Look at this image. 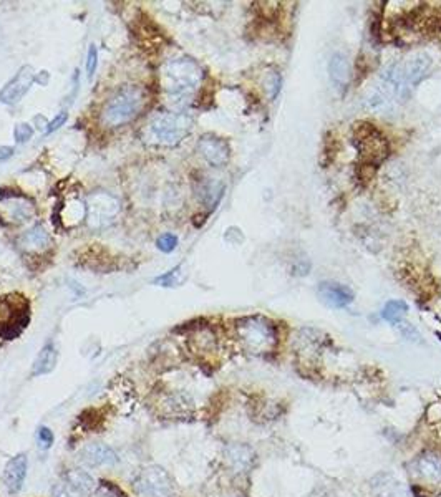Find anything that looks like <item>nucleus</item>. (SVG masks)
Segmentation results:
<instances>
[{
    "instance_id": "1",
    "label": "nucleus",
    "mask_w": 441,
    "mask_h": 497,
    "mask_svg": "<svg viewBox=\"0 0 441 497\" xmlns=\"http://www.w3.org/2000/svg\"><path fill=\"white\" fill-rule=\"evenodd\" d=\"M431 65L433 62L426 53H411L403 60L396 62L384 73L379 90L370 103L375 108L393 100H403L408 96L411 88L428 77Z\"/></svg>"
},
{
    "instance_id": "2",
    "label": "nucleus",
    "mask_w": 441,
    "mask_h": 497,
    "mask_svg": "<svg viewBox=\"0 0 441 497\" xmlns=\"http://www.w3.org/2000/svg\"><path fill=\"white\" fill-rule=\"evenodd\" d=\"M203 68L193 58H174L161 70V86L169 101L183 108L191 101L203 82Z\"/></svg>"
},
{
    "instance_id": "3",
    "label": "nucleus",
    "mask_w": 441,
    "mask_h": 497,
    "mask_svg": "<svg viewBox=\"0 0 441 497\" xmlns=\"http://www.w3.org/2000/svg\"><path fill=\"white\" fill-rule=\"evenodd\" d=\"M236 337L244 350L252 355L272 352L279 340L276 323L262 315L239 318L236 322Z\"/></svg>"
},
{
    "instance_id": "4",
    "label": "nucleus",
    "mask_w": 441,
    "mask_h": 497,
    "mask_svg": "<svg viewBox=\"0 0 441 497\" xmlns=\"http://www.w3.org/2000/svg\"><path fill=\"white\" fill-rule=\"evenodd\" d=\"M146 103L143 88L128 85L108 98L101 110V123L108 128H118L133 121Z\"/></svg>"
},
{
    "instance_id": "5",
    "label": "nucleus",
    "mask_w": 441,
    "mask_h": 497,
    "mask_svg": "<svg viewBox=\"0 0 441 497\" xmlns=\"http://www.w3.org/2000/svg\"><path fill=\"white\" fill-rule=\"evenodd\" d=\"M354 146L364 168H376L390 155L389 140L384 133L367 121L354 126Z\"/></svg>"
},
{
    "instance_id": "6",
    "label": "nucleus",
    "mask_w": 441,
    "mask_h": 497,
    "mask_svg": "<svg viewBox=\"0 0 441 497\" xmlns=\"http://www.w3.org/2000/svg\"><path fill=\"white\" fill-rule=\"evenodd\" d=\"M193 126V120L184 113H169L161 111L155 113L150 118L148 128H146V135L150 140L161 146H174L188 136Z\"/></svg>"
},
{
    "instance_id": "7",
    "label": "nucleus",
    "mask_w": 441,
    "mask_h": 497,
    "mask_svg": "<svg viewBox=\"0 0 441 497\" xmlns=\"http://www.w3.org/2000/svg\"><path fill=\"white\" fill-rule=\"evenodd\" d=\"M28 323V303L21 295L0 297V335L16 338Z\"/></svg>"
},
{
    "instance_id": "8",
    "label": "nucleus",
    "mask_w": 441,
    "mask_h": 497,
    "mask_svg": "<svg viewBox=\"0 0 441 497\" xmlns=\"http://www.w3.org/2000/svg\"><path fill=\"white\" fill-rule=\"evenodd\" d=\"M120 214V201L105 191H95L86 199V223L90 229H103L115 223Z\"/></svg>"
},
{
    "instance_id": "9",
    "label": "nucleus",
    "mask_w": 441,
    "mask_h": 497,
    "mask_svg": "<svg viewBox=\"0 0 441 497\" xmlns=\"http://www.w3.org/2000/svg\"><path fill=\"white\" fill-rule=\"evenodd\" d=\"M135 489L140 496L168 497L173 491V482L161 466H148L136 476Z\"/></svg>"
},
{
    "instance_id": "10",
    "label": "nucleus",
    "mask_w": 441,
    "mask_h": 497,
    "mask_svg": "<svg viewBox=\"0 0 441 497\" xmlns=\"http://www.w3.org/2000/svg\"><path fill=\"white\" fill-rule=\"evenodd\" d=\"M37 73L32 65H23L21 70L16 73V77L11 78L6 85L0 90V103L4 105H17L22 101V98L27 95L30 90L33 82H35Z\"/></svg>"
},
{
    "instance_id": "11",
    "label": "nucleus",
    "mask_w": 441,
    "mask_h": 497,
    "mask_svg": "<svg viewBox=\"0 0 441 497\" xmlns=\"http://www.w3.org/2000/svg\"><path fill=\"white\" fill-rule=\"evenodd\" d=\"M0 214L12 224H22L35 216V206L26 196H0Z\"/></svg>"
},
{
    "instance_id": "12",
    "label": "nucleus",
    "mask_w": 441,
    "mask_h": 497,
    "mask_svg": "<svg viewBox=\"0 0 441 497\" xmlns=\"http://www.w3.org/2000/svg\"><path fill=\"white\" fill-rule=\"evenodd\" d=\"M198 151L206 162H209L214 168H223L224 164H228L229 156H231L229 143L216 135L201 136L198 141Z\"/></svg>"
},
{
    "instance_id": "13",
    "label": "nucleus",
    "mask_w": 441,
    "mask_h": 497,
    "mask_svg": "<svg viewBox=\"0 0 441 497\" xmlns=\"http://www.w3.org/2000/svg\"><path fill=\"white\" fill-rule=\"evenodd\" d=\"M413 472L431 486H441V452L425 451L413 461Z\"/></svg>"
},
{
    "instance_id": "14",
    "label": "nucleus",
    "mask_w": 441,
    "mask_h": 497,
    "mask_svg": "<svg viewBox=\"0 0 441 497\" xmlns=\"http://www.w3.org/2000/svg\"><path fill=\"white\" fill-rule=\"evenodd\" d=\"M318 295L332 308H344L354 302V290L339 282H322L318 285Z\"/></svg>"
},
{
    "instance_id": "15",
    "label": "nucleus",
    "mask_w": 441,
    "mask_h": 497,
    "mask_svg": "<svg viewBox=\"0 0 441 497\" xmlns=\"http://www.w3.org/2000/svg\"><path fill=\"white\" fill-rule=\"evenodd\" d=\"M224 456H226L228 466L231 467L234 472L241 474V472H246L252 467L254 461H256V452L251 446L241 445V442H233L226 447L224 451Z\"/></svg>"
},
{
    "instance_id": "16",
    "label": "nucleus",
    "mask_w": 441,
    "mask_h": 497,
    "mask_svg": "<svg viewBox=\"0 0 441 497\" xmlns=\"http://www.w3.org/2000/svg\"><path fill=\"white\" fill-rule=\"evenodd\" d=\"M27 454H17L9 461L6 472H4V484L11 494H18L22 491L27 477Z\"/></svg>"
},
{
    "instance_id": "17",
    "label": "nucleus",
    "mask_w": 441,
    "mask_h": 497,
    "mask_svg": "<svg viewBox=\"0 0 441 497\" xmlns=\"http://www.w3.org/2000/svg\"><path fill=\"white\" fill-rule=\"evenodd\" d=\"M80 459L90 467L115 466L118 462V454L110 446L98 442V445L86 446L80 452Z\"/></svg>"
},
{
    "instance_id": "18",
    "label": "nucleus",
    "mask_w": 441,
    "mask_h": 497,
    "mask_svg": "<svg viewBox=\"0 0 441 497\" xmlns=\"http://www.w3.org/2000/svg\"><path fill=\"white\" fill-rule=\"evenodd\" d=\"M328 75H330V80L334 83V86L339 88V90H345V88L349 86L350 65L345 55L335 53V55L330 58V63H328Z\"/></svg>"
},
{
    "instance_id": "19",
    "label": "nucleus",
    "mask_w": 441,
    "mask_h": 497,
    "mask_svg": "<svg viewBox=\"0 0 441 497\" xmlns=\"http://www.w3.org/2000/svg\"><path fill=\"white\" fill-rule=\"evenodd\" d=\"M58 360V352L57 347L53 342H48L42 347V350L38 352V355L33 362L32 373L33 375H48V373L53 372V368L57 365Z\"/></svg>"
},
{
    "instance_id": "20",
    "label": "nucleus",
    "mask_w": 441,
    "mask_h": 497,
    "mask_svg": "<svg viewBox=\"0 0 441 497\" xmlns=\"http://www.w3.org/2000/svg\"><path fill=\"white\" fill-rule=\"evenodd\" d=\"M201 203L208 206L209 209H214L224 194V184L219 181H204L198 189Z\"/></svg>"
},
{
    "instance_id": "21",
    "label": "nucleus",
    "mask_w": 441,
    "mask_h": 497,
    "mask_svg": "<svg viewBox=\"0 0 441 497\" xmlns=\"http://www.w3.org/2000/svg\"><path fill=\"white\" fill-rule=\"evenodd\" d=\"M65 481L73 491L82 492V494H86V492L93 491V487H95L93 477L83 469H70L65 474Z\"/></svg>"
},
{
    "instance_id": "22",
    "label": "nucleus",
    "mask_w": 441,
    "mask_h": 497,
    "mask_svg": "<svg viewBox=\"0 0 441 497\" xmlns=\"http://www.w3.org/2000/svg\"><path fill=\"white\" fill-rule=\"evenodd\" d=\"M23 240V247L33 249V250H42L47 249L50 245V235L43 228L42 224H37L35 228H32L28 233L22 238Z\"/></svg>"
},
{
    "instance_id": "23",
    "label": "nucleus",
    "mask_w": 441,
    "mask_h": 497,
    "mask_svg": "<svg viewBox=\"0 0 441 497\" xmlns=\"http://www.w3.org/2000/svg\"><path fill=\"white\" fill-rule=\"evenodd\" d=\"M406 312H408V303L403 302V300H390L381 310V318L393 325H398L400 322H403Z\"/></svg>"
},
{
    "instance_id": "24",
    "label": "nucleus",
    "mask_w": 441,
    "mask_h": 497,
    "mask_svg": "<svg viewBox=\"0 0 441 497\" xmlns=\"http://www.w3.org/2000/svg\"><path fill=\"white\" fill-rule=\"evenodd\" d=\"M184 282V272H183V265H176L174 269L168 270V272H164L163 275H160V277L153 279L155 285H160V287H179L181 284Z\"/></svg>"
},
{
    "instance_id": "25",
    "label": "nucleus",
    "mask_w": 441,
    "mask_h": 497,
    "mask_svg": "<svg viewBox=\"0 0 441 497\" xmlns=\"http://www.w3.org/2000/svg\"><path fill=\"white\" fill-rule=\"evenodd\" d=\"M282 86V78L279 75L277 72H271L267 73L266 82H264V88H266V93L269 96V100H274L279 95V91H281Z\"/></svg>"
},
{
    "instance_id": "26",
    "label": "nucleus",
    "mask_w": 441,
    "mask_h": 497,
    "mask_svg": "<svg viewBox=\"0 0 441 497\" xmlns=\"http://www.w3.org/2000/svg\"><path fill=\"white\" fill-rule=\"evenodd\" d=\"M178 235H174V234H171V233H166L163 235H160L158 239H156V247H158L161 252H164V254H171L173 250L178 247Z\"/></svg>"
},
{
    "instance_id": "27",
    "label": "nucleus",
    "mask_w": 441,
    "mask_h": 497,
    "mask_svg": "<svg viewBox=\"0 0 441 497\" xmlns=\"http://www.w3.org/2000/svg\"><path fill=\"white\" fill-rule=\"evenodd\" d=\"M33 136V128L28 125V123H18V125L13 128V138H16L17 143H27L28 140H32Z\"/></svg>"
},
{
    "instance_id": "28",
    "label": "nucleus",
    "mask_w": 441,
    "mask_h": 497,
    "mask_svg": "<svg viewBox=\"0 0 441 497\" xmlns=\"http://www.w3.org/2000/svg\"><path fill=\"white\" fill-rule=\"evenodd\" d=\"M96 67H98V50H96L95 45H90V48H88V55H86V77H88V80H91V78L95 77Z\"/></svg>"
},
{
    "instance_id": "29",
    "label": "nucleus",
    "mask_w": 441,
    "mask_h": 497,
    "mask_svg": "<svg viewBox=\"0 0 441 497\" xmlns=\"http://www.w3.org/2000/svg\"><path fill=\"white\" fill-rule=\"evenodd\" d=\"M37 442L42 449H48L53 445V432L45 426H40L37 430Z\"/></svg>"
},
{
    "instance_id": "30",
    "label": "nucleus",
    "mask_w": 441,
    "mask_h": 497,
    "mask_svg": "<svg viewBox=\"0 0 441 497\" xmlns=\"http://www.w3.org/2000/svg\"><path fill=\"white\" fill-rule=\"evenodd\" d=\"M68 121V113L67 111H60L58 115L53 118V120L48 123L47 125V130H45V135H52V133H55L57 130H60V128L65 125V123Z\"/></svg>"
},
{
    "instance_id": "31",
    "label": "nucleus",
    "mask_w": 441,
    "mask_h": 497,
    "mask_svg": "<svg viewBox=\"0 0 441 497\" xmlns=\"http://www.w3.org/2000/svg\"><path fill=\"white\" fill-rule=\"evenodd\" d=\"M52 497H72L70 492L67 491V487L63 484H55L52 487Z\"/></svg>"
},
{
    "instance_id": "32",
    "label": "nucleus",
    "mask_w": 441,
    "mask_h": 497,
    "mask_svg": "<svg viewBox=\"0 0 441 497\" xmlns=\"http://www.w3.org/2000/svg\"><path fill=\"white\" fill-rule=\"evenodd\" d=\"M13 152H16V150L11 146H0V162H6L11 160V157L13 156Z\"/></svg>"
}]
</instances>
